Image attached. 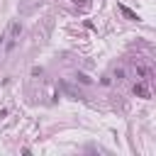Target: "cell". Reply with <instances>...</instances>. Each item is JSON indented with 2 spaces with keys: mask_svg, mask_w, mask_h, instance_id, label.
<instances>
[{
  "mask_svg": "<svg viewBox=\"0 0 156 156\" xmlns=\"http://www.w3.org/2000/svg\"><path fill=\"white\" fill-rule=\"evenodd\" d=\"M20 32H22V27H20V22H10V27H7V34L0 39V46H2V54H10L15 46H17V41H20Z\"/></svg>",
  "mask_w": 156,
  "mask_h": 156,
  "instance_id": "cell-1",
  "label": "cell"
},
{
  "mask_svg": "<svg viewBox=\"0 0 156 156\" xmlns=\"http://www.w3.org/2000/svg\"><path fill=\"white\" fill-rule=\"evenodd\" d=\"M146 83H149V80H141V83H136V85H134V93H136L139 98H149V95H151V93H149V88H146Z\"/></svg>",
  "mask_w": 156,
  "mask_h": 156,
  "instance_id": "cell-2",
  "label": "cell"
}]
</instances>
